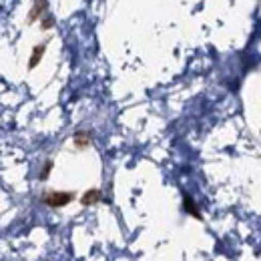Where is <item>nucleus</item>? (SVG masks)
<instances>
[{
  "mask_svg": "<svg viewBox=\"0 0 261 261\" xmlns=\"http://www.w3.org/2000/svg\"><path fill=\"white\" fill-rule=\"evenodd\" d=\"M72 199H74V193H68V191H49V193L43 195V203L52 209L64 207V205H68Z\"/></svg>",
  "mask_w": 261,
  "mask_h": 261,
  "instance_id": "1",
  "label": "nucleus"
},
{
  "mask_svg": "<svg viewBox=\"0 0 261 261\" xmlns=\"http://www.w3.org/2000/svg\"><path fill=\"white\" fill-rule=\"evenodd\" d=\"M103 199V193H101V189H89L83 197H81V203L85 205V207H91V205H95V203H99Z\"/></svg>",
  "mask_w": 261,
  "mask_h": 261,
  "instance_id": "2",
  "label": "nucleus"
},
{
  "mask_svg": "<svg viewBox=\"0 0 261 261\" xmlns=\"http://www.w3.org/2000/svg\"><path fill=\"white\" fill-rule=\"evenodd\" d=\"M72 143H74L77 149H87L91 145V135L85 133V131H79V133L72 135Z\"/></svg>",
  "mask_w": 261,
  "mask_h": 261,
  "instance_id": "3",
  "label": "nucleus"
},
{
  "mask_svg": "<svg viewBox=\"0 0 261 261\" xmlns=\"http://www.w3.org/2000/svg\"><path fill=\"white\" fill-rule=\"evenodd\" d=\"M45 51H47V47H45V45H36V47H34L32 56H30V62H28V66H30V68H34V66L41 62V58H43Z\"/></svg>",
  "mask_w": 261,
  "mask_h": 261,
  "instance_id": "4",
  "label": "nucleus"
},
{
  "mask_svg": "<svg viewBox=\"0 0 261 261\" xmlns=\"http://www.w3.org/2000/svg\"><path fill=\"white\" fill-rule=\"evenodd\" d=\"M45 4H47V0H36V2H34L32 12H30V16H28V20H30V22H32V20H36V16L45 10Z\"/></svg>",
  "mask_w": 261,
  "mask_h": 261,
  "instance_id": "5",
  "label": "nucleus"
},
{
  "mask_svg": "<svg viewBox=\"0 0 261 261\" xmlns=\"http://www.w3.org/2000/svg\"><path fill=\"white\" fill-rule=\"evenodd\" d=\"M185 209H189V211H191V213H193L195 217H199V211L195 209V205L191 203V199H189V197H185Z\"/></svg>",
  "mask_w": 261,
  "mask_h": 261,
  "instance_id": "6",
  "label": "nucleus"
},
{
  "mask_svg": "<svg viewBox=\"0 0 261 261\" xmlns=\"http://www.w3.org/2000/svg\"><path fill=\"white\" fill-rule=\"evenodd\" d=\"M51 169H52V161H49V163H47V167H45V171L41 173V179H47V177H49V173H51Z\"/></svg>",
  "mask_w": 261,
  "mask_h": 261,
  "instance_id": "7",
  "label": "nucleus"
},
{
  "mask_svg": "<svg viewBox=\"0 0 261 261\" xmlns=\"http://www.w3.org/2000/svg\"><path fill=\"white\" fill-rule=\"evenodd\" d=\"M51 26H52V20L51 18H47V20L43 22V28H51Z\"/></svg>",
  "mask_w": 261,
  "mask_h": 261,
  "instance_id": "8",
  "label": "nucleus"
}]
</instances>
